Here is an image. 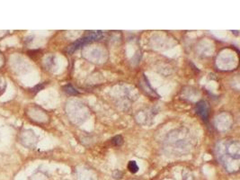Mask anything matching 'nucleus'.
Returning a JSON list of instances; mask_svg holds the SVG:
<instances>
[{
	"label": "nucleus",
	"instance_id": "nucleus-1",
	"mask_svg": "<svg viewBox=\"0 0 240 180\" xmlns=\"http://www.w3.org/2000/svg\"><path fill=\"white\" fill-rule=\"evenodd\" d=\"M103 36V32H100V31H97V32H93L90 34L83 37V38H80L78 40H77L76 41H74L72 44H70L69 47L66 49V52L67 53H73L75 51L78 50L80 47H82L83 45L87 44V43H90L92 41H95L99 40L101 37Z\"/></svg>",
	"mask_w": 240,
	"mask_h": 180
},
{
	"label": "nucleus",
	"instance_id": "nucleus-2",
	"mask_svg": "<svg viewBox=\"0 0 240 180\" xmlns=\"http://www.w3.org/2000/svg\"><path fill=\"white\" fill-rule=\"evenodd\" d=\"M209 111H210V106L206 101H201L196 105V113L198 114L202 119L207 121L209 117Z\"/></svg>",
	"mask_w": 240,
	"mask_h": 180
},
{
	"label": "nucleus",
	"instance_id": "nucleus-3",
	"mask_svg": "<svg viewBox=\"0 0 240 180\" xmlns=\"http://www.w3.org/2000/svg\"><path fill=\"white\" fill-rule=\"evenodd\" d=\"M128 169L132 174L137 173L139 171V167H138V164L136 163V161L131 160L130 162L128 163Z\"/></svg>",
	"mask_w": 240,
	"mask_h": 180
},
{
	"label": "nucleus",
	"instance_id": "nucleus-4",
	"mask_svg": "<svg viewBox=\"0 0 240 180\" xmlns=\"http://www.w3.org/2000/svg\"><path fill=\"white\" fill-rule=\"evenodd\" d=\"M112 143L114 146H121L122 143H123V139H122L121 136L118 135V136H115V137L112 140Z\"/></svg>",
	"mask_w": 240,
	"mask_h": 180
},
{
	"label": "nucleus",
	"instance_id": "nucleus-5",
	"mask_svg": "<svg viewBox=\"0 0 240 180\" xmlns=\"http://www.w3.org/2000/svg\"><path fill=\"white\" fill-rule=\"evenodd\" d=\"M64 89H65V92H67V94H69V95H77V91L70 85L66 86L64 88Z\"/></svg>",
	"mask_w": 240,
	"mask_h": 180
},
{
	"label": "nucleus",
	"instance_id": "nucleus-6",
	"mask_svg": "<svg viewBox=\"0 0 240 180\" xmlns=\"http://www.w3.org/2000/svg\"><path fill=\"white\" fill-rule=\"evenodd\" d=\"M5 88H7V82H5L4 78L0 77V96L5 92Z\"/></svg>",
	"mask_w": 240,
	"mask_h": 180
},
{
	"label": "nucleus",
	"instance_id": "nucleus-7",
	"mask_svg": "<svg viewBox=\"0 0 240 180\" xmlns=\"http://www.w3.org/2000/svg\"><path fill=\"white\" fill-rule=\"evenodd\" d=\"M5 64V57L3 56V54L0 52V68H2Z\"/></svg>",
	"mask_w": 240,
	"mask_h": 180
},
{
	"label": "nucleus",
	"instance_id": "nucleus-8",
	"mask_svg": "<svg viewBox=\"0 0 240 180\" xmlns=\"http://www.w3.org/2000/svg\"><path fill=\"white\" fill-rule=\"evenodd\" d=\"M113 177H114V178H121V173L120 171H116L113 174Z\"/></svg>",
	"mask_w": 240,
	"mask_h": 180
}]
</instances>
